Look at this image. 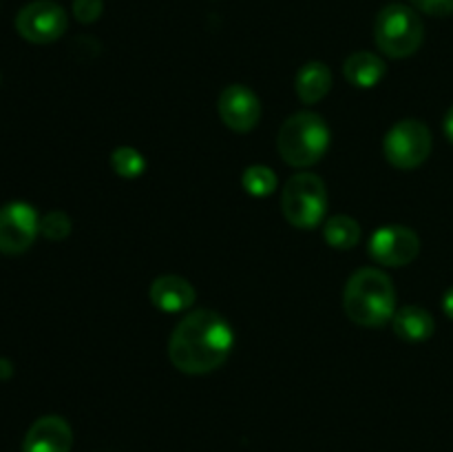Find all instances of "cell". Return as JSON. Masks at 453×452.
<instances>
[{"instance_id": "obj_1", "label": "cell", "mask_w": 453, "mask_h": 452, "mask_svg": "<svg viewBox=\"0 0 453 452\" xmlns=\"http://www.w3.org/2000/svg\"><path fill=\"white\" fill-rule=\"evenodd\" d=\"M234 331L215 310H193L173 331L168 359L184 375H208L230 357Z\"/></svg>"}, {"instance_id": "obj_2", "label": "cell", "mask_w": 453, "mask_h": 452, "mask_svg": "<svg viewBox=\"0 0 453 452\" xmlns=\"http://www.w3.org/2000/svg\"><path fill=\"white\" fill-rule=\"evenodd\" d=\"M343 308L358 326L379 328L392 322L396 313V288L389 275L372 266L349 275L343 291Z\"/></svg>"}, {"instance_id": "obj_3", "label": "cell", "mask_w": 453, "mask_h": 452, "mask_svg": "<svg viewBox=\"0 0 453 452\" xmlns=\"http://www.w3.org/2000/svg\"><path fill=\"white\" fill-rule=\"evenodd\" d=\"M277 149L283 162L290 167H312L330 149V127L319 113L299 111L279 129Z\"/></svg>"}, {"instance_id": "obj_4", "label": "cell", "mask_w": 453, "mask_h": 452, "mask_svg": "<svg viewBox=\"0 0 453 452\" xmlns=\"http://www.w3.org/2000/svg\"><path fill=\"white\" fill-rule=\"evenodd\" d=\"M376 47L389 58H410L425 40V25L416 9L394 3L380 9L374 22Z\"/></svg>"}, {"instance_id": "obj_5", "label": "cell", "mask_w": 453, "mask_h": 452, "mask_svg": "<svg viewBox=\"0 0 453 452\" xmlns=\"http://www.w3.org/2000/svg\"><path fill=\"white\" fill-rule=\"evenodd\" d=\"M281 211L295 229L310 230L319 226L327 213L326 182L314 173H295L283 184Z\"/></svg>"}, {"instance_id": "obj_6", "label": "cell", "mask_w": 453, "mask_h": 452, "mask_svg": "<svg viewBox=\"0 0 453 452\" xmlns=\"http://www.w3.org/2000/svg\"><path fill=\"white\" fill-rule=\"evenodd\" d=\"M434 137L425 122L416 118H405L394 124L383 140V153L392 167L401 171H411L427 162L432 155Z\"/></svg>"}, {"instance_id": "obj_7", "label": "cell", "mask_w": 453, "mask_h": 452, "mask_svg": "<svg viewBox=\"0 0 453 452\" xmlns=\"http://www.w3.org/2000/svg\"><path fill=\"white\" fill-rule=\"evenodd\" d=\"M69 25L66 12L51 0L25 4L16 16V31L34 44H49L62 38Z\"/></svg>"}, {"instance_id": "obj_8", "label": "cell", "mask_w": 453, "mask_h": 452, "mask_svg": "<svg viewBox=\"0 0 453 452\" xmlns=\"http://www.w3.org/2000/svg\"><path fill=\"white\" fill-rule=\"evenodd\" d=\"M40 233V215L31 204L9 202L0 207V253L20 255Z\"/></svg>"}, {"instance_id": "obj_9", "label": "cell", "mask_w": 453, "mask_h": 452, "mask_svg": "<svg viewBox=\"0 0 453 452\" xmlns=\"http://www.w3.org/2000/svg\"><path fill=\"white\" fill-rule=\"evenodd\" d=\"M367 251H370L372 260L379 261V264L389 266V269H398V266L411 264L418 257L420 239L407 226L388 224L374 230Z\"/></svg>"}, {"instance_id": "obj_10", "label": "cell", "mask_w": 453, "mask_h": 452, "mask_svg": "<svg viewBox=\"0 0 453 452\" xmlns=\"http://www.w3.org/2000/svg\"><path fill=\"white\" fill-rule=\"evenodd\" d=\"M221 122L234 133H248L259 124L261 102L257 93L246 84H230L221 91L217 102Z\"/></svg>"}, {"instance_id": "obj_11", "label": "cell", "mask_w": 453, "mask_h": 452, "mask_svg": "<svg viewBox=\"0 0 453 452\" xmlns=\"http://www.w3.org/2000/svg\"><path fill=\"white\" fill-rule=\"evenodd\" d=\"M73 430L69 421L58 415L40 417L27 430L22 452H71Z\"/></svg>"}, {"instance_id": "obj_12", "label": "cell", "mask_w": 453, "mask_h": 452, "mask_svg": "<svg viewBox=\"0 0 453 452\" xmlns=\"http://www.w3.org/2000/svg\"><path fill=\"white\" fill-rule=\"evenodd\" d=\"M150 301L162 313H184L195 301V286L181 275H162L150 284Z\"/></svg>"}, {"instance_id": "obj_13", "label": "cell", "mask_w": 453, "mask_h": 452, "mask_svg": "<svg viewBox=\"0 0 453 452\" xmlns=\"http://www.w3.org/2000/svg\"><path fill=\"white\" fill-rule=\"evenodd\" d=\"M392 328L396 337L401 339L418 344V341H427L436 331V322H434L432 313L420 306H403L394 313Z\"/></svg>"}, {"instance_id": "obj_14", "label": "cell", "mask_w": 453, "mask_h": 452, "mask_svg": "<svg viewBox=\"0 0 453 452\" xmlns=\"http://www.w3.org/2000/svg\"><path fill=\"white\" fill-rule=\"evenodd\" d=\"M332 71L326 62H305L296 74V96L303 105H317L330 93Z\"/></svg>"}, {"instance_id": "obj_15", "label": "cell", "mask_w": 453, "mask_h": 452, "mask_svg": "<svg viewBox=\"0 0 453 452\" xmlns=\"http://www.w3.org/2000/svg\"><path fill=\"white\" fill-rule=\"evenodd\" d=\"M388 74V66L380 56L372 51H357L345 60L343 75L349 84L358 89H372Z\"/></svg>"}, {"instance_id": "obj_16", "label": "cell", "mask_w": 453, "mask_h": 452, "mask_svg": "<svg viewBox=\"0 0 453 452\" xmlns=\"http://www.w3.org/2000/svg\"><path fill=\"white\" fill-rule=\"evenodd\" d=\"M361 224L349 215H334L323 226V238L332 248L349 251L361 242Z\"/></svg>"}, {"instance_id": "obj_17", "label": "cell", "mask_w": 453, "mask_h": 452, "mask_svg": "<svg viewBox=\"0 0 453 452\" xmlns=\"http://www.w3.org/2000/svg\"><path fill=\"white\" fill-rule=\"evenodd\" d=\"M277 173L270 167H264V164H252L242 175L243 191L252 195V198H268V195L277 191Z\"/></svg>"}, {"instance_id": "obj_18", "label": "cell", "mask_w": 453, "mask_h": 452, "mask_svg": "<svg viewBox=\"0 0 453 452\" xmlns=\"http://www.w3.org/2000/svg\"><path fill=\"white\" fill-rule=\"evenodd\" d=\"M111 167L124 180H135V177L144 175L146 171V160L133 146H118V149L111 153Z\"/></svg>"}, {"instance_id": "obj_19", "label": "cell", "mask_w": 453, "mask_h": 452, "mask_svg": "<svg viewBox=\"0 0 453 452\" xmlns=\"http://www.w3.org/2000/svg\"><path fill=\"white\" fill-rule=\"evenodd\" d=\"M40 233L51 242H62L71 235V217L65 211H49L40 217Z\"/></svg>"}, {"instance_id": "obj_20", "label": "cell", "mask_w": 453, "mask_h": 452, "mask_svg": "<svg viewBox=\"0 0 453 452\" xmlns=\"http://www.w3.org/2000/svg\"><path fill=\"white\" fill-rule=\"evenodd\" d=\"M102 9H104L102 0H75L73 16L84 25H88V22H96L102 16Z\"/></svg>"}, {"instance_id": "obj_21", "label": "cell", "mask_w": 453, "mask_h": 452, "mask_svg": "<svg viewBox=\"0 0 453 452\" xmlns=\"http://www.w3.org/2000/svg\"><path fill=\"white\" fill-rule=\"evenodd\" d=\"M410 3L429 16H451L453 13V0H410Z\"/></svg>"}, {"instance_id": "obj_22", "label": "cell", "mask_w": 453, "mask_h": 452, "mask_svg": "<svg viewBox=\"0 0 453 452\" xmlns=\"http://www.w3.org/2000/svg\"><path fill=\"white\" fill-rule=\"evenodd\" d=\"M442 310H445V315L449 319H453V288L445 292V297H442Z\"/></svg>"}, {"instance_id": "obj_23", "label": "cell", "mask_w": 453, "mask_h": 452, "mask_svg": "<svg viewBox=\"0 0 453 452\" xmlns=\"http://www.w3.org/2000/svg\"><path fill=\"white\" fill-rule=\"evenodd\" d=\"M13 375V368H12V362L4 357H0V379H9V377Z\"/></svg>"}, {"instance_id": "obj_24", "label": "cell", "mask_w": 453, "mask_h": 452, "mask_svg": "<svg viewBox=\"0 0 453 452\" xmlns=\"http://www.w3.org/2000/svg\"><path fill=\"white\" fill-rule=\"evenodd\" d=\"M445 136H447V140L453 144V106L447 111V115H445Z\"/></svg>"}, {"instance_id": "obj_25", "label": "cell", "mask_w": 453, "mask_h": 452, "mask_svg": "<svg viewBox=\"0 0 453 452\" xmlns=\"http://www.w3.org/2000/svg\"><path fill=\"white\" fill-rule=\"evenodd\" d=\"M0 82H3V75H0Z\"/></svg>"}]
</instances>
